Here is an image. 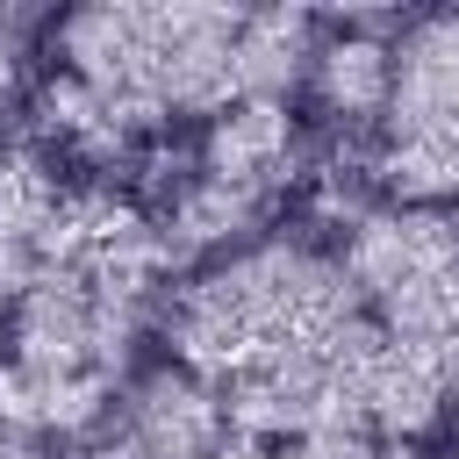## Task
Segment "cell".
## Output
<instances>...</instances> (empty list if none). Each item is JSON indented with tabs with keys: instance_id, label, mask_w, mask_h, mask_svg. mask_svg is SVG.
Wrapping results in <instances>:
<instances>
[{
	"instance_id": "1",
	"label": "cell",
	"mask_w": 459,
	"mask_h": 459,
	"mask_svg": "<svg viewBox=\"0 0 459 459\" xmlns=\"http://www.w3.org/2000/svg\"><path fill=\"white\" fill-rule=\"evenodd\" d=\"M165 351L194 373L237 437H394L416 445L445 423L437 373L402 359L359 308L330 244L251 237L201 258L165 294Z\"/></svg>"
},
{
	"instance_id": "2",
	"label": "cell",
	"mask_w": 459,
	"mask_h": 459,
	"mask_svg": "<svg viewBox=\"0 0 459 459\" xmlns=\"http://www.w3.org/2000/svg\"><path fill=\"white\" fill-rule=\"evenodd\" d=\"M316 36V14L287 7H72L50 22L43 129L79 158H122L165 122H215L237 100H287L308 79Z\"/></svg>"
},
{
	"instance_id": "3",
	"label": "cell",
	"mask_w": 459,
	"mask_h": 459,
	"mask_svg": "<svg viewBox=\"0 0 459 459\" xmlns=\"http://www.w3.org/2000/svg\"><path fill=\"white\" fill-rule=\"evenodd\" d=\"M172 251L151 215L100 186H72L65 222L22 294L0 308V430L86 437L129 387V359Z\"/></svg>"
},
{
	"instance_id": "4",
	"label": "cell",
	"mask_w": 459,
	"mask_h": 459,
	"mask_svg": "<svg viewBox=\"0 0 459 459\" xmlns=\"http://www.w3.org/2000/svg\"><path fill=\"white\" fill-rule=\"evenodd\" d=\"M337 265L366 323L459 402V215L423 201L351 208Z\"/></svg>"
},
{
	"instance_id": "5",
	"label": "cell",
	"mask_w": 459,
	"mask_h": 459,
	"mask_svg": "<svg viewBox=\"0 0 459 459\" xmlns=\"http://www.w3.org/2000/svg\"><path fill=\"white\" fill-rule=\"evenodd\" d=\"M301 172V129L287 100H237L201 129L194 165L179 172V186L165 194L158 237L179 258H222L251 237H265V215L287 201Z\"/></svg>"
},
{
	"instance_id": "6",
	"label": "cell",
	"mask_w": 459,
	"mask_h": 459,
	"mask_svg": "<svg viewBox=\"0 0 459 459\" xmlns=\"http://www.w3.org/2000/svg\"><path fill=\"white\" fill-rule=\"evenodd\" d=\"M366 172L387 186V201L459 208V14L394 22Z\"/></svg>"
},
{
	"instance_id": "7",
	"label": "cell",
	"mask_w": 459,
	"mask_h": 459,
	"mask_svg": "<svg viewBox=\"0 0 459 459\" xmlns=\"http://www.w3.org/2000/svg\"><path fill=\"white\" fill-rule=\"evenodd\" d=\"M222 445H230L222 402L172 359L129 373V387L86 430V459H222Z\"/></svg>"
},
{
	"instance_id": "8",
	"label": "cell",
	"mask_w": 459,
	"mask_h": 459,
	"mask_svg": "<svg viewBox=\"0 0 459 459\" xmlns=\"http://www.w3.org/2000/svg\"><path fill=\"white\" fill-rule=\"evenodd\" d=\"M387 36H394V22H344L308 57V93H316V108L330 122H344V136L351 129L366 136L373 115H380V93H387Z\"/></svg>"
},
{
	"instance_id": "9",
	"label": "cell",
	"mask_w": 459,
	"mask_h": 459,
	"mask_svg": "<svg viewBox=\"0 0 459 459\" xmlns=\"http://www.w3.org/2000/svg\"><path fill=\"white\" fill-rule=\"evenodd\" d=\"M258 459H423L416 445L394 437H294V445H258Z\"/></svg>"
}]
</instances>
